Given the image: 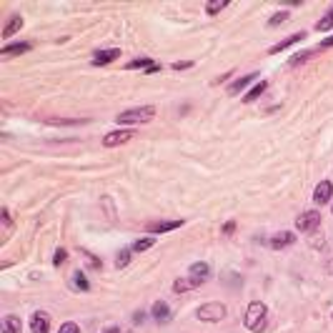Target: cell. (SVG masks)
<instances>
[{"label":"cell","instance_id":"1","mask_svg":"<svg viewBox=\"0 0 333 333\" xmlns=\"http://www.w3.org/2000/svg\"><path fill=\"white\" fill-rule=\"evenodd\" d=\"M266 316H268L266 303H261V301H253V303L246 308V326H248L253 333H261V331L266 328Z\"/></svg>","mask_w":333,"mask_h":333},{"label":"cell","instance_id":"2","mask_svg":"<svg viewBox=\"0 0 333 333\" xmlns=\"http://www.w3.org/2000/svg\"><path fill=\"white\" fill-rule=\"evenodd\" d=\"M226 306L223 303H218V301H213V303H203V306H198V311H196V318L198 321H206V323H215V321H223L226 318Z\"/></svg>","mask_w":333,"mask_h":333},{"label":"cell","instance_id":"3","mask_svg":"<svg viewBox=\"0 0 333 333\" xmlns=\"http://www.w3.org/2000/svg\"><path fill=\"white\" fill-rule=\"evenodd\" d=\"M153 116H156V108L153 105H143V108H133V110L121 113L118 123H148V121H153Z\"/></svg>","mask_w":333,"mask_h":333},{"label":"cell","instance_id":"4","mask_svg":"<svg viewBox=\"0 0 333 333\" xmlns=\"http://www.w3.org/2000/svg\"><path fill=\"white\" fill-rule=\"evenodd\" d=\"M321 226V213L318 210H306L301 213L298 218H295V228H298L301 233H311Z\"/></svg>","mask_w":333,"mask_h":333},{"label":"cell","instance_id":"5","mask_svg":"<svg viewBox=\"0 0 333 333\" xmlns=\"http://www.w3.org/2000/svg\"><path fill=\"white\" fill-rule=\"evenodd\" d=\"M30 331H33V333H48V331H50V318H48V313L35 311V313L30 316Z\"/></svg>","mask_w":333,"mask_h":333},{"label":"cell","instance_id":"6","mask_svg":"<svg viewBox=\"0 0 333 333\" xmlns=\"http://www.w3.org/2000/svg\"><path fill=\"white\" fill-rule=\"evenodd\" d=\"M130 130H113V133H105L103 135V145L105 148H116V145H123V143H128L130 140Z\"/></svg>","mask_w":333,"mask_h":333},{"label":"cell","instance_id":"7","mask_svg":"<svg viewBox=\"0 0 333 333\" xmlns=\"http://www.w3.org/2000/svg\"><path fill=\"white\" fill-rule=\"evenodd\" d=\"M293 243H295V236H293L291 231H281V233H273V236H271V241H268V246H271L273 250L288 248V246H293Z\"/></svg>","mask_w":333,"mask_h":333},{"label":"cell","instance_id":"8","mask_svg":"<svg viewBox=\"0 0 333 333\" xmlns=\"http://www.w3.org/2000/svg\"><path fill=\"white\" fill-rule=\"evenodd\" d=\"M188 273H191V276H188V278H191V281H193V283H196V286H201V283H206V281H208V278H210V266H208V263H203V261H201V263H193V266H191V271H188Z\"/></svg>","mask_w":333,"mask_h":333},{"label":"cell","instance_id":"9","mask_svg":"<svg viewBox=\"0 0 333 333\" xmlns=\"http://www.w3.org/2000/svg\"><path fill=\"white\" fill-rule=\"evenodd\" d=\"M331 196H333V186H331V180H321L318 186H316V191H313V201H316L318 206H323V203H328V201H331Z\"/></svg>","mask_w":333,"mask_h":333},{"label":"cell","instance_id":"10","mask_svg":"<svg viewBox=\"0 0 333 333\" xmlns=\"http://www.w3.org/2000/svg\"><path fill=\"white\" fill-rule=\"evenodd\" d=\"M151 313H153V318H156L158 323H168V321H170V306H168L166 301H156L153 308H151Z\"/></svg>","mask_w":333,"mask_h":333},{"label":"cell","instance_id":"11","mask_svg":"<svg viewBox=\"0 0 333 333\" xmlns=\"http://www.w3.org/2000/svg\"><path fill=\"white\" fill-rule=\"evenodd\" d=\"M116 58H121V50L118 48H108V50H98L93 55V63L95 65H105V63H113Z\"/></svg>","mask_w":333,"mask_h":333},{"label":"cell","instance_id":"12","mask_svg":"<svg viewBox=\"0 0 333 333\" xmlns=\"http://www.w3.org/2000/svg\"><path fill=\"white\" fill-rule=\"evenodd\" d=\"M180 228V220H163V223H151L148 233H166V231H175Z\"/></svg>","mask_w":333,"mask_h":333},{"label":"cell","instance_id":"13","mask_svg":"<svg viewBox=\"0 0 333 333\" xmlns=\"http://www.w3.org/2000/svg\"><path fill=\"white\" fill-rule=\"evenodd\" d=\"M23 331V323L18 316H5L3 318V333H20Z\"/></svg>","mask_w":333,"mask_h":333},{"label":"cell","instance_id":"14","mask_svg":"<svg viewBox=\"0 0 333 333\" xmlns=\"http://www.w3.org/2000/svg\"><path fill=\"white\" fill-rule=\"evenodd\" d=\"M20 28H23V18H20V15H13V18L8 20V25L3 28V38H13V35H15Z\"/></svg>","mask_w":333,"mask_h":333},{"label":"cell","instance_id":"15","mask_svg":"<svg viewBox=\"0 0 333 333\" xmlns=\"http://www.w3.org/2000/svg\"><path fill=\"white\" fill-rule=\"evenodd\" d=\"M306 38V33H295L293 38H288V41H283V43H278V45H273L271 48V53H281V50H286V48H291L293 43H298V41H303Z\"/></svg>","mask_w":333,"mask_h":333},{"label":"cell","instance_id":"16","mask_svg":"<svg viewBox=\"0 0 333 333\" xmlns=\"http://www.w3.org/2000/svg\"><path fill=\"white\" fill-rule=\"evenodd\" d=\"M193 288H198L191 278H178L175 283H173V291L175 293H188V291H193Z\"/></svg>","mask_w":333,"mask_h":333},{"label":"cell","instance_id":"17","mask_svg":"<svg viewBox=\"0 0 333 333\" xmlns=\"http://www.w3.org/2000/svg\"><path fill=\"white\" fill-rule=\"evenodd\" d=\"M28 50H30V43H13V45L3 48L5 55H20V53H28Z\"/></svg>","mask_w":333,"mask_h":333},{"label":"cell","instance_id":"18","mask_svg":"<svg viewBox=\"0 0 333 333\" xmlns=\"http://www.w3.org/2000/svg\"><path fill=\"white\" fill-rule=\"evenodd\" d=\"M73 288H78V291H88V288H90V283H88V278L83 276V271H76V273H73Z\"/></svg>","mask_w":333,"mask_h":333},{"label":"cell","instance_id":"19","mask_svg":"<svg viewBox=\"0 0 333 333\" xmlns=\"http://www.w3.org/2000/svg\"><path fill=\"white\" fill-rule=\"evenodd\" d=\"M316 28H318L321 33H328V30L333 28V8H331V10H328V13H326V15H323V18L316 23Z\"/></svg>","mask_w":333,"mask_h":333},{"label":"cell","instance_id":"20","mask_svg":"<svg viewBox=\"0 0 333 333\" xmlns=\"http://www.w3.org/2000/svg\"><path fill=\"white\" fill-rule=\"evenodd\" d=\"M253 78H255V73H248V76H243V78H238L236 83H231V88H228V90H231V93H238V90H243Z\"/></svg>","mask_w":333,"mask_h":333},{"label":"cell","instance_id":"21","mask_svg":"<svg viewBox=\"0 0 333 333\" xmlns=\"http://www.w3.org/2000/svg\"><path fill=\"white\" fill-rule=\"evenodd\" d=\"M128 68H130V70H133V68H143V70L148 73L151 68H156V63H153V60H148V58H135V60H130V63H128Z\"/></svg>","mask_w":333,"mask_h":333},{"label":"cell","instance_id":"22","mask_svg":"<svg viewBox=\"0 0 333 333\" xmlns=\"http://www.w3.org/2000/svg\"><path fill=\"white\" fill-rule=\"evenodd\" d=\"M226 5H228V0H210V3L206 5V13L208 15H215L218 10H223Z\"/></svg>","mask_w":333,"mask_h":333},{"label":"cell","instance_id":"23","mask_svg":"<svg viewBox=\"0 0 333 333\" xmlns=\"http://www.w3.org/2000/svg\"><path fill=\"white\" fill-rule=\"evenodd\" d=\"M266 88H268V85H266V81H261V83H258V85H255V88H253V90H250V93H248L243 100H246V103H250V100H255V98H261V93H263Z\"/></svg>","mask_w":333,"mask_h":333},{"label":"cell","instance_id":"24","mask_svg":"<svg viewBox=\"0 0 333 333\" xmlns=\"http://www.w3.org/2000/svg\"><path fill=\"white\" fill-rule=\"evenodd\" d=\"M130 263V250L128 248H123L118 255H116V268H125Z\"/></svg>","mask_w":333,"mask_h":333},{"label":"cell","instance_id":"25","mask_svg":"<svg viewBox=\"0 0 333 333\" xmlns=\"http://www.w3.org/2000/svg\"><path fill=\"white\" fill-rule=\"evenodd\" d=\"M81 255L85 258V263H88L90 268H100V266H103L100 258H95V255H93V253H88V250H81Z\"/></svg>","mask_w":333,"mask_h":333},{"label":"cell","instance_id":"26","mask_svg":"<svg viewBox=\"0 0 333 333\" xmlns=\"http://www.w3.org/2000/svg\"><path fill=\"white\" fill-rule=\"evenodd\" d=\"M153 243H156L153 238H140V241L133 243V250H138V253H140V250H148V248H153Z\"/></svg>","mask_w":333,"mask_h":333},{"label":"cell","instance_id":"27","mask_svg":"<svg viewBox=\"0 0 333 333\" xmlns=\"http://www.w3.org/2000/svg\"><path fill=\"white\" fill-rule=\"evenodd\" d=\"M50 125H78L81 121H70V118H48Z\"/></svg>","mask_w":333,"mask_h":333},{"label":"cell","instance_id":"28","mask_svg":"<svg viewBox=\"0 0 333 333\" xmlns=\"http://www.w3.org/2000/svg\"><path fill=\"white\" fill-rule=\"evenodd\" d=\"M283 20H288V13H286V10H281V13H276V15H273V18L268 20V25H271V28H276V25H281Z\"/></svg>","mask_w":333,"mask_h":333},{"label":"cell","instance_id":"29","mask_svg":"<svg viewBox=\"0 0 333 333\" xmlns=\"http://www.w3.org/2000/svg\"><path fill=\"white\" fill-rule=\"evenodd\" d=\"M58 333H81V328H78V323L68 321V323H63V326H60V331H58Z\"/></svg>","mask_w":333,"mask_h":333},{"label":"cell","instance_id":"30","mask_svg":"<svg viewBox=\"0 0 333 333\" xmlns=\"http://www.w3.org/2000/svg\"><path fill=\"white\" fill-rule=\"evenodd\" d=\"M65 258H68V253H65L63 248H58V250H55V255H53V266H60V263H65Z\"/></svg>","mask_w":333,"mask_h":333},{"label":"cell","instance_id":"31","mask_svg":"<svg viewBox=\"0 0 333 333\" xmlns=\"http://www.w3.org/2000/svg\"><path fill=\"white\" fill-rule=\"evenodd\" d=\"M191 65H193V63H188V60H186V63H173L175 70H186V68H191Z\"/></svg>","mask_w":333,"mask_h":333},{"label":"cell","instance_id":"32","mask_svg":"<svg viewBox=\"0 0 333 333\" xmlns=\"http://www.w3.org/2000/svg\"><path fill=\"white\" fill-rule=\"evenodd\" d=\"M311 246L313 248H323V236L321 238H311Z\"/></svg>","mask_w":333,"mask_h":333},{"label":"cell","instance_id":"33","mask_svg":"<svg viewBox=\"0 0 333 333\" xmlns=\"http://www.w3.org/2000/svg\"><path fill=\"white\" fill-rule=\"evenodd\" d=\"M321 48H333V35L326 38V41H321Z\"/></svg>","mask_w":333,"mask_h":333},{"label":"cell","instance_id":"34","mask_svg":"<svg viewBox=\"0 0 333 333\" xmlns=\"http://www.w3.org/2000/svg\"><path fill=\"white\" fill-rule=\"evenodd\" d=\"M133 321H135V323H143V321H145V313H143V311H138V313L133 316Z\"/></svg>","mask_w":333,"mask_h":333},{"label":"cell","instance_id":"35","mask_svg":"<svg viewBox=\"0 0 333 333\" xmlns=\"http://www.w3.org/2000/svg\"><path fill=\"white\" fill-rule=\"evenodd\" d=\"M233 228H236V223H226L223 226V233H233Z\"/></svg>","mask_w":333,"mask_h":333},{"label":"cell","instance_id":"36","mask_svg":"<svg viewBox=\"0 0 333 333\" xmlns=\"http://www.w3.org/2000/svg\"><path fill=\"white\" fill-rule=\"evenodd\" d=\"M105 333H118V328H108Z\"/></svg>","mask_w":333,"mask_h":333}]
</instances>
